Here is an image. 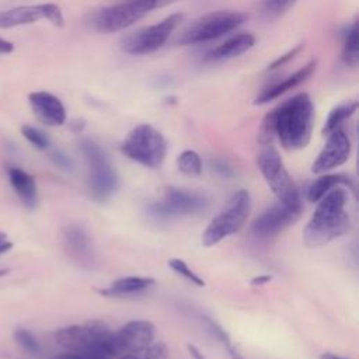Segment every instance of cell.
Segmentation results:
<instances>
[{
	"instance_id": "603a6c76",
	"label": "cell",
	"mask_w": 359,
	"mask_h": 359,
	"mask_svg": "<svg viewBox=\"0 0 359 359\" xmlns=\"http://www.w3.org/2000/svg\"><path fill=\"white\" fill-rule=\"evenodd\" d=\"M202 321L208 330V332L215 337L216 341L220 342V345L226 349V352L229 353L230 359H243V355L238 352V349L236 348L233 339L230 338V335L227 334V331L219 324L216 323L213 318L208 317V316H202Z\"/></svg>"
},
{
	"instance_id": "6da1fadb",
	"label": "cell",
	"mask_w": 359,
	"mask_h": 359,
	"mask_svg": "<svg viewBox=\"0 0 359 359\" xmlns=\"http://www.w3.org/2000/svg\"><path fill=\"white\" fill-rule=\"evenodd\" d=\"M348 191L339 185L327 192L314 209L303 230V240L309 247H321L349 231L351 217L346 212Z\"/></svg>"
},
{
	"instance_id": "7a4b0ae2",
	"label": "cell",
	"mask_w": 359,
	"mask_h": 359,
	"mask_svg": "<svg viewBox=\"0 0 359 359\" xmlns=\"http://www.w3.org/2000/svg\"><path fill=\"white\" fill-rule=\"evenodd\" d=\"M273 111L275 136L287 150L304 149L311 137L314 105L307 93H300Z\"/></svg>"
},
{
	"instance_id": "f1b7e54d",
	"label": "cell",
	"mask_w": 359,
	"mask_h": 359,
	"mask_svg": "<svg viewBox=\"0 0 359 359\" xmlns=\"http://www.w3.org/2000/svg\"><path fill=\"white\" fill-rule=\"evenodd\" d=\"M297 0H261L262 11L269 17H278L290 10Z\"/></svg>"
},
{
	"instance_id": "ab89813d",
	"label": "cell",
	"mask_w": 359,
	"mask_h": 359,
	"mask_svg": "<svg viewBox=\"0 0 359 359\" xmlns=\"http://www.w3.org/2000/svg\"><path fill=\"white\" fill-rule=\"evenodd\" d=\"M320 359H346V358H342V356L335 355V353H332V352H324V353L320 356Z\"/></svg>"
},
{
	"instance_id": "44dd1931",
	"label": "cell",
	"mask_w": 359,
	"mask_h": 359,
	"mask_svg": "<svg viewBox=\"0 0 359 359\" xmlns=\"http://www.w3.org/2000/svg\"><path fill=\"white\" fill-rule=\"evenodd\" d=\"M352 187L353 182L352 180L345 175V174H321L320 177H317L307 189V199L310 202H317L320 201L327 192H330L332 188L335 187Z\"/></svg>"
},
{
	"instance_id": "ba28073f",
	"label": "cell",
	"mask_w": 359,
	"mask_h": 359,
	"mask_svg": "<svg viewBox=\"0 0 359 359\" xmlns=\"http://www.w3.org/2000/svg\"><path fill=\"white\" fill-rule=\"evenodd\" d=\"M151 0H125L108 7L100 8L91 17V25L102 34L116 32L133 25L149 11L154 10Z\"/></svg>"
},
{
	"instance_id": "484cf974",
	"label": "cell",
	"mask_w": 359,
	"mask_h": 359,
	"mask_svg": "<svg viewBox=\"0 0 359 359\" xmlns=\"http://www.w3.org/2000/svg\"><path fill=\"white\" fill-rule=\"evenodd\" d=\"M14 339L15 342L28 353L36 355L41 351V344L34 332L27 328L18 327L14 330Z\"/></svg>"
},
{
	"instance_id": "60d3db41",
	"label": "cell",
	"mask_w": 359,
	"mask_h": 359,
	"mask_svg": "<svg viewBox=\"0 0 359 359\" xmlns=\"http://www.w3.org/2000/svg\"><path fill=\"white\" fill-rule=\"evenodd\" d=\"M122 359H142V358H137V356H135V355H130V353H128L126 356H123Z\"/></svg>"
},
{
	"instance_id": "3957f363",
	"label": "cell",
	"mask_w": 359,
	"mask_h": 359,
	"mask_svg": "<svg viewBox=\"0 0 359 359\" xmlns=\"http://www.w3.org/2000/svg\"><path fill=\"white\" fill-rule=\"evenodd\" d=\"M251 210V198L248 191H236L223 209L213 216L208 223L202 234V244L205 247H213L226 237L238 233L245 224Z\"/></svg>"
},
{
	"instance_id": "7402d4cb",
	"label": "cell",
	"mask_w": 359,
	"mask_h": 359,
	"mask_svg": "<svg viewBox=\"0 0 359 359\" xmlns=\"http://www.w3.org/2000/svg\"><path fill=\"white\" fill-rule=\"evenodd\" d=\"M356 109H358L356 101H346V102H342V104L334 107L325 119V123L323 128V135H328L332 130L339 129L341 125L356 112Z\"/></svg>"
},
{
	"instance_id": "cb8c5ba5",
	"label": "cell",
	"mask_w": 359,
	"mask_h": 359,
	"mask_svg": "<svg viewBox=\"0 0 359 359\" xmlns=\"http://www.w3.org/2000/svg\"><path fill=\"white\" fill-rule=\"evenodd\" d=\"M342 60L349 67H356L359 62V28L358 21H355L345 34Z\"/></svg>"
},
{
	"instance_id": "e575fe53",
	"label": "cell",
	"mask_w": 359,
	"mask_h": 359,
	"mask_svg": "<svg viewBox=\"0 0 359 359\" xmlns=\"http://www.w3.org/2000/svg\"><path fill=\"white\" fill-rule=\"evenodd\" d=\"M271 280H272V276H271V275L262 273V275L254 276V278L251 279V285H252V286H262V285H265V283H268V282H271Z\"/></svg>"
},
{
	"instance_id": "7c38bea8",
	"label": "cell",
	"mask_w": 359,
	"mask_h": 359,
	"mask_svg": "<svg viewBox=\"0 0 359 359\" xmlns=\"http://www.w3.org/2000/svg\"><path fill=\"white\" fill-rule=\"evenodd\" d=\"M39 20H48L56 27H63V14L59 6L43 3L35 6H18L0 11V28H13L32 24Z\"/></svg>"
},
{
	"instance_id": "d590c367",
	"label": "cell",
	"mask_w": 359,
	"mask_h": 359,
	"mask_svg": "<svg viewBox=\"0 0 359 359\" xmlns=\"http://www.w3.org/2000/svg\"><path fill=\"white\" fill-rule=\"evenodd\" d=\"M53 359H93L87 355H81V353H74V352H65L60 355H56Z\"/></svg>"
},
{
	"instance_id": "5b68a950",
	"label": "cell",
	"mask_w": 359,
	"mask_h": 359,
	"mask_svg": "<svg viewBox=\"0 0 359 359\" xmlns=\"http://www.w3.org/2000/svg\"><path fill=\"white\" fill-rule=\"evenodd\" d=\"M121 150L128 158L147 168H158L165 157L167 140L154 126L142 123L126 135Z\"/></svg>"
},
{
	"instance_id": "4316f807",
	"label": "cell",
	"mask_w": 359,
	"mask_h": 359,
	"mask_svg": "<svg viewBox=\"0 0 359 359\" xmlns=\"http://www.w3.org/2000/svg\"><path fill=\"white\" fill-rule=\"evenodd\" d=\"M168 266H170L175 273H178L180 276L185 278L187 280H189L191 283H194V285H196V286H199V287H203V286L206 285L205 280H203L194 269H191V268L188 266V264H187L184 259H181V258H171V259L168 261Z\"/></svg>"
},
{
	"instance_id": "f546056e",
	"label": "cell",
	"mask_w": 359,
	"mask_h": 359,
	"mask_svg": "<svg viewBox=\"0 0 359 359\" xmlns=\"http://www.w3.org/2000/svg\"><path fill=\"white\" fill-rule=\"evenodd\" d=\"M143 358L142 359H168L170 358V352L168 348L164 342L157 341V342H151L147 348H144L143 351Z\"/></svg>"
},
{
	"instance_id": "5bb4252c",
	"label": "cell",
	"mask_w": 359,
	"mask_h": 359,
	"mask_svg": "<svg viewBox=\"0 0 359 359\" xmlns=\"http://www.w3.org/2000/svg\"><path fill=\"white\" fill-rule=\"evenodd\" d=\"M154 325L146 320H132L114 332L118 352L135 355L147 348L154 339Z\"/></svg>"
},
{
	"instance_id": "8992f818",
	"label": "cell",
	"mask_w": 359,
	"mask_h": 359,
	"mask_svg": "<svg viewBox=\"0 0 359 359\" xmlns=\"http://www.w3.org/2000/svg\"><path fill=\"white\" fill-rule=\"evenodd\" d=\"M81 153L88 164V189L98 202L108 201L118 189L119 180L105 151L91 139L80 142Z\"/></svg>"
},
{
	"instance_id": "ffe728a7",
	"label": "cell",
	"mask_w": 359,
	"mask_h": 359,
	"mask_svg": "<svg viewBox=\"0 0 359 359\" xmlns=\"http://www.w3.org/2000/svg\"><path fill=\"white\" fill-rule=\"evenodd\" d=\"M154 285L153 278H146V276H125L119 278L115 282H112L109 286L105 289H101L100 293L108 297H115V296H128L133 293H139L142 290H146L147 287Z\"/></svg>"
},
{
	"instance_id": "ac0fdd59",
	"label": "cell",
	"mask_w": 359,
	"mask_h": 359,
	"mask_svg": "<svg viewBox=\"0 0 359 359\" xmlns=\"http://www.w3.org/2000/svg\"><path fill=\"white\" fill-rule=\"evenodd\" d=\"M7 177L11 188L27 208H35L38 202L36 182L31 174L18 167H8Z\"/></svg>"
},
{
	"instance_id": "9a60e30c",
	"label": "cell",
	"mask_w": 359,
	"mask_h": 359,
	"mask_svg": "<svg viewBox=\"0 0 359 359\" xmlns=\"http://www.w3.org/2000/svg\"><path fill=\"white\" fill-rule=\"evenodd\" d=\"M29 105L36 118L48 126H60L66 122L63 102L48 91H34L28 95Z\"/></svg>"
},
{
	"instance_id": "2e32d148",
	"label": "cell",
	"mask_w": 359,
	"mask_h": 359,
	"mask_svg": "<svg viewBox=\"0 0 359 359\" xmlns=\"http://www.w3.org/2000/svg\"><path fill=\"white\" fill-rule=\"evenodd\" d=\"M66 250L70 257L84 268H91L95 264L94 250L88 233L79 224H70L63 230Z\"/></svg>"
},
{
	"instance_id": "d4e9b609",
	"label": "cell",
	"mask_w": 359,
	"mask_h": 359,
	"mask_svg": "<svg viewBox=\"0 0 359 359\" xmlns=\"http://www.w3.org/2000/svg\"><path fill=\"white\" fill-rule=\"evenodd\" d=\"M177 168L188 177H199L202 172V160L194 150H184L177 157Z\"/></svg>"
},
{
	"instance_id": "1f68e13d",
	"label": "cell",
	"mask_w": 359,
	"mask_h": 359,
	"mask_svg": "<svg viewBox=\"0 0 359 359\" xmlns=\"http://www.w3.org/2000/svg\"><path fill=\"white\" fill-rule=\"evenodd\" d=\"M210 167H212V170H213L217 175H220V177H227V178L234 177V170H233V167H231L227 161H224V160L215 158V160H212Z\"/></svg>"
},
{
	"instance_id": "d6a6232c",
	"label": "cell",
	"mask_w": 359,
	"mask_h": 359,
	"mask_svg": "<svg viewBox=\"0 0 359 359\" xmlns=\"http://www.w3.org/2000/svg\"><path fill=\"white\" fill-rule=\"evenodd\" d=\"M302 48H303V45H297L296 48H293V49H292V50H289L287 53H285V55L279 56L278 59H275V60L268 66V70H273V69H278V67L283 66V65H285V63H287L290 59H293V57H294V55H297V52H299Z\"/></svg>"
},
{
	"instance_id": "d6986e66",
	"label": "cell",
	"mask_w": 359,
	"mask_h": 359,
	"mask_svg": "<svg viewBox=\"0 0 359 359\" xmlns=\"http://www.w3.org/2000/svg\"><path fill=\"white\" fill-rule=\"evenodd\" d=\"M255 43V36L252 34L248 32H241L237 34L231 38H229L227 41H224L223 43L217 45L215 49H212L206 59L208 60H223V59H230V57H236L240 56L243 53H245L247 50H250Z\"/></svg>"
},
{
	"instance_id": "4fadbf2b",
	"label": "cell",
	"mask_w": 359,
	"mask_h": 359,
	"mask_svg": "<svg viewBox=\"0 0 359 359\" xmlns=\"http://www.w3.org/2000/svg\"><path fill=\"white\" fill-rule=\"evenodd\" d=\"M327 142L318 153L317 158L313 161L311 171L314 174L328 172L339 165H342L351 156V140L345 130L335 129L327 135Z\"/></svg>"
},
{
	"instance_id": "8fae6325",
	"label": "cell",
	"mask_w": 359,
	"mask_h": 359,
	"mask_svg": "<svg viewBox=\"0 0 359 359\" xmlns=\"http://www.w3.org/2000/svg\"><path fill=\"white\" fill-rule=\"evenodd\" d=\"M302 213V205L276 202L264 210L251 224V231L257 238H271L290 226Z\"/></svg>"
},
{
	"instance_id": "30bf717a",
	"label": "cell",
	"mask_w": 359,
	"mask_h": 359,
	"mask_svg": "<svg viewBox=\"0 0 359 359\" xmlns=\"http://www.w3.org/2000/svg\"><path fill=\"white\" fill-rule=\"evenodd\" d=\"M208 199L198 192L170 188L167 189L164 199L151 203L147 208V212L153 219L168 220L201 215L208 209Z\"/></svg>"
},
{
	"instance_id": "52a82bcc",
	"label": "cell",
	"mask_w": 359,
	"mask_h": 359,
	"mask_svg": "<svg viewBox=\"0 0 359 359\" xmlns=\"http://www.w3.org/2000/svg\"><path fill=\"white\" fill-rule=\"evenodd\" d=\"M258 168L279 202L302 205L299 189L285 167L279 151L272 144H266L258 154Z\"/></svg>"
},
{
	"instance_id": "83f0119b",
	"label": "cell",
	"mask_w": 359,
	"mask_h": 359,
	"mask_svg": "<svg viewBox=\"0 0 359 359\" xmlns=\"http://www.w3.org/2000/svg\"><path fill=\"white\" fill-rule=\"evenodd\" d=\"M21 133H22V136H24L31 144H34L36 149L46 150V149L50 147V139H49V136H48L43 130H41V129H38V128H35V126L24 125V126L21 128Z\"/></svg>"
},
{
	"instance_id": "f35d334b",
	"label": "cell",
	"mask_w": 359,
	"mask_h": 359,
	"mask_svg": "<svg viewBox=\"0 0 359 359\" xmlns=\"http://www.w3.org/2000/svg\"><path fill=\"white\" fill-rule=\"evenodd\" d=\"M151 1H153L154 7L158 8V7H164V6L172 4V3H175V1H178V0H151Z\"/></svg>"
},
{
	"instance_id": "74e56055",
	"label": "cell",
	"mask_w": 359,
	"mask_h": 359,
	"mask_svg": "<svg viewBox=\"0 0 359 359\" xmlns=\"http://www.w3.org/2000/svg\"><path fill=\"white\" fill-rule=\"evenodd\" d=\"M187 349H188L189 355H191L194 359H205L203 353L201 352V349H199L198 346H195V345H192V344H188V345H187Z\"/></svg>"
},
{
	"instance_id": "e0dca14e",
	"label": "cell",
	"mask_w": 359,
	"mask_h": 359,
	"mask_svg": "<svg viewBox=\"0 0 359 359\" xmlns=\"http://www.w3.org/2000/svg\"><path fill=\"white\" fill-rule=\"evenodd\" d=\"M316 69V60H310L307 65H304L303 67H300L297 72H294L293 74H290L289 77L283 79L279 83H275L272 86H268L266 88H264L261 91V94L255 98L254 104L255 105H261V104H266L278 97H280L282 94H285L286 91L294 88L296 86H299L300 83H303L304 80H307L313 72Z\"/></svg>"
},
{
	"instance_id": "4dcf8cb0",
	"label": "cell",
	"mask_w": 359,
	"mask_h": 359,
	"mask_svg": "<svg viewBox=\"0 0 359 359\" xmlns=\"http://www.w3.org/2000/svg\"><path fill=\"white\" fill-rule=\"evenodd\" d=\"M49 157H50V160L53 161L55 165H57L59 168H62V170H65V171H72V170L74 168V161H73L72 157H70L67 153H65L63 150H59V149L52 150L50 154H49Z\"/></svg>"
},
{
	"instance_id": "836d02e7",
	"label": "cell",
	"mask_w": 359,
	"mask_h": 359,
	"mask_svg": "<svg viewBox=\"0 0 359 359\" xmlns=\"http://www.w3.org/2000/svg\"><path fill=\"white\" fill-rule=\"evenodd\" d=\"M11 248H13V243L10 241L7 234L0 231V254H4V252H7Z\"/></svg>"
},
{
	"instance_id": "9c48e42d",
	"label": "cell",
	"mask_w": 359,
	"mask_h": 359,
	"mask_svg": "<svg viewBox=\"0 0 359 359\" xmlns=\"http://www.w3.org/2000/svg\"><path fill=\"white\" fill-rule=\"evenodd\" d=\"M182 18V14H171L157 24L147 25L128 34L121 42L122 50L136 56L156 52L167 42L171 32L180 25Z\"/></svg>"
},
{
	"instance_id": "8d00e7d4",
	"label": "cell",
	"mask_w": 359,
	"mask_h": 359,
	"mask_svg": "<svg viewBox=\"0 0 359 359\" xmlns=\"http://www.w3.org/2000/svg\"><path fill=\"white\" fill-rule=\"evenodd\" d=\"M13 50H14V45L7 39L0 38V55H7V53H11Z\"/></svg>"
},
{
	"instance_id": "277c9868",
	"label": "cell",
	"mask_w": 359,
	"mask_h": 359,
	"mask_svg": "<svg viewBox=\"0 0 359 359\" xmlns=\"http://www.w3.org/2000/svg\"><path fill=\"white\" fill-rule=\"evenodd\" d=\"M247 20V15L241 11L219 10L198 17L188 24L177 36L175 42L180 45H195L220 38Z\"/></svg>"
}]
</instances>
